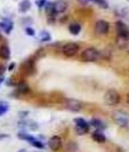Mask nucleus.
<instances>
[{
    "mask_svg": "<svg viewBox=\"0 0 129 152\" xmlns=\"http://www.w3.org/2000/svg\"><path fill=\"white\" fill-rule=\"evenodd\" d=\"M99 57V52L95 48H86L81 53V60L84 62H95Z\"/></svg>",
    "mask_w": 129,
    "mask_h": 152,
    "instance_id": "1",
    "label": "nucleus"
},
{
    "mask_svg": "<svg viewBox=\"0 0 129 152\" xmlns=\"http://www.w3.org/2000/svg\"><path fill=\"white\" fill-rule=\"evenodd\" d=\"M104 101L107 105H115L120 102V94L115 89H109L104 95Z\"/></svg>",
    "mask_w": 129,
    "mask_h": 152,
    "instance_id": "2",
    "label": "nucleus"
},
{
    "mask_svg": "<svg viewBox=\"0 0 129 152\" xmlns=\"http://www.w3.org/2000/svg\"><path fill=\"white\" fill-rule=\"evenodd\" d=\"M113 120L121 127H127L129 124V115L123 111H114L112 113Z\"/></svg>",
    "mask_w": 129,
    "mask_h": 152,
    "instance_id": "3",
    "label": "nucleus"
},
{
    "mask_svg": "<svg viewBox=\"0 0 129 152\" xmlns=\"http://www.w3.org/2000/svg\"><path fill=\"white\" fill-rule=\"evenodd\" d=\"M74 124H76V133L78 135H85L89 132V124L82 118L74 119Z\"/></svg>",
    "mask_w": 129,
    "mask_h": 152,
    "instance_id": "4",
    "label": "nucleus"
},
{
    "mask_svg": "<svg viewBox=\"0 0 129 152\" xmlns=\"http://www.w3.org/2000/svg\"><path fill=\"white\" fill-rule=\"evenodd\" d=\"M79 49L80 48H79L78 44H76V42H68V44H65L62 47V53L64 54L65 56H68V57H72V56L78 54Z\"/></svg>",
    "mask_w": 129,
    "mask_h": 152,
    "instance_id": "5",
    "label": "nucleus"
},
{
    "mask_svg": "<svg viewBox=\"0 0 129 152\" xmlns=\"http://www.w3.org/2000/svg\"><path fill=\"white\" fill-rule=\"evenodd\" d=\"M115 28H117V32L118 36L121 40H128L129 39V28L122 22V21H118L115 23Z\"/></svg>",
    "mask_w": 129,
    "mask_h": 152,
    "instance_id": "6",
    "label": "nucleus"
},
{
    "mask_svg": "<svg viewBox=\"0 0 129 152\" xmlns=\"http://www.w3.org/2000/svg\"><path fill=\"white\" fill-rule=\"evenodd\" d=\"M109 29H110V24L104 20H99L95 24V32L97 34H106Z\"/></svg>",
    "mask_w": 129,
    "mask_h": 152,
    "instance_id": "7",
    "label": "nucleus"
},
{
    "mask_svg": "<svg viewBox=\"0 0 129 152\" xmlns=\"http://www.w3.org/2000/svg\"><path fill=\"white\" fill-rule=\"evenodd\" d=\"M66 107L72 112H79L82 109V103L78 99H66Z\"/></svg>",
    "mask_w": 129,
    "mask_h": 152,
    "instance_id": "8",
    "label": "nucleus"
},
{
    "mask_svg": "<svg viewBox=\"0 0 129 152\" xmlns=\"http://www.w3.org/2000/svg\"><path fill=\"white\" fill-rule=\"evenodd\" d=\"M48 146L52 151H58L62 148V140L60 136H53L48 141Z\"/></svg>",
    "mask_w": 129,
    "mask_h": 152,
    "instance_id": "9",
    "label": "nucleus"
},
{
    "mask_svg": "<svg viewBox=\"0 0 129 152\" xmlns=\"http://www.w3.org/2000/svg\"><path fill=\"white\" fill-rule=\"evenodd\" d=\"M53 6L56 14H62L68 9L69 4L65 0H56L55 2H53Z\"/></svg>",
    "mask_w": 129,
    "mask_h": 152,
    "instance_id": "10",
    "label": "nucleus"
},
{
    "mask_svg": "<svg viewBox=\"0 0 129 152\" xmlns=\"http://www.w3.org/2000/svg\"><path fill=\"white\" fill-rule=\"evenodd\" d=\"M22 70L24 71L25 75H33L34 73V70H36V66H34V62L31 61V60H28L25 61L22 64Z\"/></svg>",
    "mask_w": 129,
    "mask_h": 152,
    "instance_id": "11",
    "label": "nucleus"
},
{
    "mask_svg": "<svg viewBox=\"0 0 129 152\" xmlns=\"http://www.w3.org/2000/svg\"><path fill=\"white\" fill-rule=\"evenodd\" d=\"M0 28L2 29V31L6 34H9L12 32V30H13V28H14V23H13V21H10L9 18H5L2 22H0Z\"/></svg>",
    "mask_w": 129,
    "mask_h": 152,
    "instance_id": "12",
    "label": "nucleus"
},
{
    "mask_svg": "<svg viewBox=\"0 0 129 152\" xmlns=\"http://www.w3.org/2000/svg\"><path fill=\"white\" fill-rule=\"evenodd\" d=\"M91 137H93V140L95 141V142H97V143H104L105 141H106V138H105V135L101 132V130H95L93 134H91Z\"/></svg>",
    "mask_w": 129,
    "mask_h": 152,
    "instance_id": "13",
    "label": "nucleus"
},
{
    "mask_svg": "<svg viewBox=\"0 0 129 152\" xmlns=\"http://www.w3.org/2000/svg\"><path fill=\"white\" fill-rule=\"evenodd\" d=\"M0 58L1 60H9L10 58V49L6 45H2L0 47Z\"/></svg>",
    "mask_w": 129,
    "mask_h": 152,
    "instance_id": "14",
    "label": "nucleus"
},
{
    "mask_svg": "<svg viewBox=\"0 0 129 152\" xmlns=\"http://www.w3.org/2000/svg\"><path fill=\"white\" fill-rule=\"evenodd\" d=\"M31 8V1L30 0H22L18 5V10L20 13H26L29 12Z\"/></svg>",
    "mask_w": 129,
    "mask_h": 152,
    "instance_id": "15",
    "label": "nucleus"
},
{
    "mask_svg": "<svg viewBox=\"0 0 129 152\" xmlns=\"http://www.w3.org/2000/svg\"><path fill=\"white\" fill-rule=\"evenodd\" d=\"M69 31H70V33L73 34V36L79 34L80 31H81V24H79V23H77V22L71 23V24L69 25Z\"/></svg>",
    "mask_w": 129,
    "mask_h": 152,
    "instance_id": "16",
    "label": "nucleus"
},
{
    "mask_svg": "<svg viewBox=\"0 0 129 152\" xmlns=\"http://www.w3.org/2000/svg\"><path fill=\"white\" fill-rule=\"evenodd\" d=\"M16 91L18 94H26V93H29L30 91V87H29V85L26 84V83H24V81H21V83H18L17 86H16Z\"/></svg>",
    "mask_w": 129,
    "mask_h": 152,
    "instance_id": "17",
    "label": "nucleus"
},
{
    "mask_svg": "<svg viewBox=\"0 0 129 152\" xmlns=\"http://www.w3.org/2000/svg\"><path fill=\"white\" fill-rule=\"evenodd\" d=\"M89 126H93V127H95L96 129H98V130H102L105 128L104 122L101 121L99 119H91L90 122H89Z\"/></svg>",
    "mask_w": 129,
    "mask_h": 152,
    "instance_id": "18",
    "label": "nucleus"
},
{
    "mask_svg": "<svg viewBox=\"0 0 129 152\" xmlns=\"http://www.w3.org/2000/svg\"><path fill=\"white\" fill-rule=\"evenodd\" d=\"M21 127H25V128H30L32 130L38 129V124L34 121H21L18 124Z\"/></svg>",
    "mask_w": 129,
    "mask_h": 152,
    "instance_id": "19",
    "label": "nucleus"
},
{
    "mask_svg": "<svg viewBox=\"0 0 129 152\" xmlns=\"http://www.w3.org/2000/svg\"><path fill=\"white\" fill-rule=\"evenodd\" d=\"M50 34H49V32H47V31H41L40 32V34H39V40L41 41V42H47V41H50Z\"/></svg>",
    "mask_w": 129,
    "mask_h": 152,
    "instance_id": "20",
    "label": "nucleus"
},
{
    "mask_svg": "<svg viewBox=\"0 0 129 152\" xmlns=\"http://www.w3.org/2000/svg\"><path fill=\"white\" fill-rule=\"evenodd\" d=\"M17 137H18L20 140H23V141H28L29 143H30V142H32V141L34 140V137H33V136L28 135V134H24V133H20V134L17 135Z\"/></svg>",
    "mask_w": 129,
    "mask_h": 152,
    "instance_id": "21",
    "label": "nucleus"
},
{
    "mask_svg": "<svg viewBox=\"0 0 129 152\" xmlns=\"http://www.w3.org/2000/svg\"><path fill=\"white\" fill-rule=\"evenodd\" d=\"M30 144L32 145V146H34V148H38V149H44V148H45L44 143L40 142V141H38L37 138H34L32 142H30Z\"/></svg>",
    "mask_w": 129,
    "mask_h": 152,
    "instance_id": "22",
    "label": "nucleus"
},
{
    "mask_svg": "<svg viewBox=\"0 0 129 152\" xmlns=\"http://www.w3.org/2000/svg\"><path fill=\"white\" fill-rule=\"evenodd\" d=\"M8 110V104L6 102H0V115L7 112Z\"/></svg>",
    "mask_w": 129,
    "mask_h": 152,
    "instance_id": "23",
    "label": "nucleus"
},
{
    "mask_svg": "<svg viewBox=\"0 0 129 152\" xmlns=\"http://www.w3.org/2000/svg\"><path fill=\"white\" fill-rule=\"evenodd\" d=\"M78 150V145H77V143H74V142H69L68 144V151L70 152H74Z\"/></svg>",
    "mask_w": 129,
    "mask_h": 152,
    "instance_id": "24",
    "label": "nucleus"
},
{
    "mask_svg": "<svg viewBox=\"0 0 129 152\" xmlns=\"http://www.w3.org/2000/svg\"><path fill=\"white\" fill-rule=\"evenodd\" d=\"M25 32H26L28 36H31V37H33V36L36 34V31L33 30L32 28H30V26H26V28H25Z\"/></svg>",
    "mask_w": 129,
    "mask_h": 152,
    "instance_id": "25",
    "label": "nucleus"
},
{
    "mask_svg": "<svg viewBox=\"0 0 129 152\" xmlns=\"http://www.w3.org/2000/svg\"><path fill=\"white\" fill-rule=\"evenodd\" d=\"M46 0H37V6H38L39 8H42V7H45V5H46Z\"/></svg>",
    "mask_w": 129,
    "mask_h": 152,
    "instance_id": "26",
    "label": "nucleus"
},
{
    "mask_svg": "<svg viewBox=\"0 0 129 152\" xmlns=\"http://www.w3.org/2000/svg\"><path fill=\"white\" fill-rule=\"evenodd\" d=\"M5 71H6V68H5V65H0V76H2Z\"/></svg>",
    "mask_w": 129,
    "mask_h": 152,
    "instance_id": "27",
    "label": "nucleus"
},
{
    "mask_svg": "<svg viewBox=\"0 0 129 152\" xmlns=\"http://www.w3.org/2000/svg\"><path fill=\"white\" fill-rule=\"evenodd\" d=\"M7 85L8 86H14V81H13V78H10V79H8V81H7Z\"/></svg>",
    "mask_w": 129,
    "mask_h": 152,
    "instance_id": "28",
    "label": "nucleus"
},
{
    "mask_svg": "<svg viewBox=\"0 0 129 152\" xmlns=\"http://www.w3.org/2000/svg\"><path fill=\"white\" fill-rule=\"evenodd\" d=\"M9 137V135H7V134H0V140H4V138H8Z\"/></svg>",
    "mask_w": 129,
    "mask_h": 152,
    "instance_id": "29",
    "label": "nucleus"
},
{
    "mask_svg": "<svg viewBox=\"0 0 129 152\" xmlns=\"http://www.w3.org/2000/svg\"><path fill=\"white\" fill-rule=\"evenodd\" d=\"M14 68H15V64L13 63V64H10V65H9V68H8V70H9V71H12V70H13Z\"/></svg>",
    "mask_w": 129,
    "mask_h": 152,
    "instance_id": "30",
    "label": "nucleus"
},
{
    "mask_svg": "<svg viewBox=\"0 0 129 152\" xmlns=\"http://www.w3.org/2000/svg\"><path fill=\"white\" fill-rule=\"evenodd\" d=\"M78 1H79V2H81L82 5H85V4H87V2L89 1V0H78Z\"/></svg>",
    "mask_w": 129,
    "mask_h": 152,
    "instance_id": "31",
    "label": "nucleus"
},
{
    "mask_svg": "<svg viewBox=\"0 0 129 152\" xmlns=\"http://www.w3.org/2000/svg\"><path fill=\"white\" fill-rule=\"evenodd\" d=\"M4 80H5V79H4V77H2V76H0V85L2 84V81H4Z\"/></svg>",
    "mask_w": 129,
    "mask_h": 152,
    "instance_id": "32",
    "label": "nucleus"
},
{
    "mask_svg": "<svg viewBox=\"0 0 129 152\" xmlns=\"http://www.w3.org/2000/svg\"><path fill=\"white\" fill-rule=\"evenodd\" d=\"M127 102H128V103H129V94H128V95H127Z\"/></svg>",
    "mask_w": 129,
    "mask_h": 152,
    "instance_id": "33",
    "label": "nucleus"
},
{
    "mask_svg": "<svg viewBox=\"0 0 129 152\" xmlns=\"http://www.w3.org/2000/svg\"><path fill=\"white\" fill-rule=\"evenodd\" d=\"M1 39H2V34H1V32H0V41H1Z\"/></svg>",
    "mask_w": 129,
    "mask_h": 152,
    "instance_id": "34",
    "label": "nucleus"
},
{
    "mask_svg": "<svg viewBox=\"0 0 129 152\" xmlns=\"http://www.w3.org/2000/svg\"><path fill=\"white\" fill-rule=\"evenodd\" d=\"M18 152H26V150H20Z\"/></svg>",
    "mask_w": 129,
    "mask_h": 152,
    "instance_id": "35",
    "label": "nucleus"
}]
</instances>
